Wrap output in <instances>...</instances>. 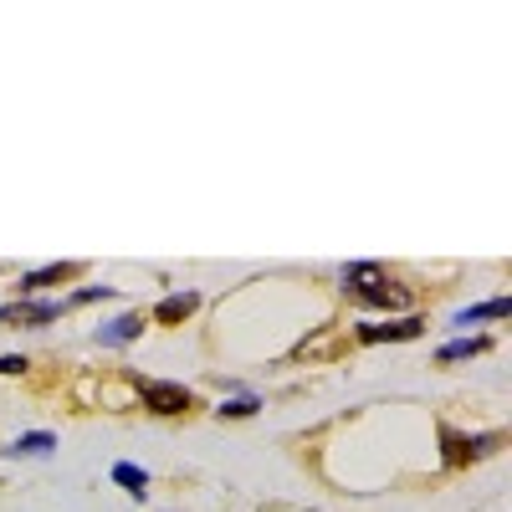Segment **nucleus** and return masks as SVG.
<instances>
[{
  "mask_svg": "<svg viewBox=\"0 0 512 512\" xmlns=\"http://www.w3.org/2000/svg\"><path fill=\"white\" fill-rule=\"evenodd\" d=\"M0 318H21V323H52L57 308L52 303H21V308H0Z\"/></svg>",
  "mask_w": 512,
  "mask_h": 512,
  "instance_id": "nucleus-7",
  "label": "nucleus"
},
{
  "mask_svg": "<svg viewBox=\"0 0 512 512\" xmlns=\"http://www.w3.org/2000/svg\"><path fill=\"white\" fill-rule=\"evenodd\" d=\"M21 369H26V359H16V354L0 359V374H21Z\"/></svg>",
  "mask_w": 512,
  "mask_h": 512,
  "instance_id": "nucleus-13",
  "label": "nucleus"
},
{
  "mask_svg": "<svg viewBox=\"0 0 512 512\" xmlns=\"http://www.w3.org/2000/svg\"><path fill=\"white\" fill-rule=\"evenodd\" d=\"M472 354H487V338H456V344H446V349H441V364L472 359Z\"/></svg>",
  "mask_w": 512,
  "mask_h": 512,
  "instance_id": "nucleus-8",
  "label": "nucleus"
},
{
  "mask_svg": "<svg viewBox=\"0 0 512 512\" xmlns=\"http://www.w3.org/2000/svg\"><path fill=\"white\" fill-rule=\"evenodd\" d=\"M487 318H507V297H492V303H477V308H461L456 323H487Z\"/></svg>",
  "mask_w": 512,
  "mask_h": 512,
  "instance_id": "nucleus-6",
  "label": "nucleus"
},
{
  "mask_svg": "<svg viewBox=\"0 0 512 512\" xmlns=\"http://www.w3.org/2000/svg\"><path fill=\"white\" fill-rule=\"evenodd\" d=\"M256 410V400H226L221 405V415H231V420H241V415H251Z\"/></svg>",
  "mask_w": 512,
  "mask_h": 512,
  "instance_id": "nucleus-12",
  "label": "nucleus"
},
{
  "mask_svg": "<svg viewBox=\"0 0 512 512\" xmlns=\"http://www.w3.org/2000/svg\"><path fill=\"white\" fill-rule=\"evenodd\" d=\"M52 446H57V441H52V436H47V431H36V436H21V441H16V446H11V451H16V456H21V451H52Z\"/></svg>",
  "mask_w": 512,
  "mask_h": 512,
  "instance_id": "nucleus-11",
  "label": "nucleus"
},
{
  "mask_svg": "<svg viewBox=\"0 0 512 512\" xmlns=\"http://www.w3.org/2000/svg\"><path fill=\"white\" fill-rule=\"evenodd\" d=\"M67 272H72L67 262H57V267H41V272H26V277H21V287H47V282H62Z\"/></svg>",
  "mask_w": 512,
  "mask_h": 512,
  "instance_id": "nucleus-10",
  "label": "nucleus"
},
{
  "mask_svg": "<svg viewBox=\"0 0 512 512\" xmlns=\"http://www.w3.org/2000/svg\"><path fill=\"white\" fill-rule=\"evenodd\" d=\"M195 308H200L195 292H175V297H164V303L154 308V318H159V323H180V318H190Z\"/></svg>",
  "mask_w": 512,
  "mask_h": 512,
  "instance_id": "nucleus-4",
  "label": "nucleus"
},
{
  "mask_svg": "<svg viewBox=\"0 0 512 512\" xmlns=\"http://www.w3.org/2000/svg\"><path fill=\"white\" fill-rule=\"evenodd\" d=\"M139 390H144V405L159 410V415L190 410V390H185V384H159V379H149V384H139Z\"/></svg>",
  "mask_w": 512,
  "mask_h": 512,
  "instance_id": "nucleus-2",
  "label": "nucleus"
},
{
  "mask_svg": "<svg viewBox=\"0 0 512 512\" xmlns=\"http://www.w3.org/2000/svg\"><path fill=\"white\" fill-rule=\"evenodd\" d=\"M113 482H118V487H134V492H144V482H149V477L139 472L134 461H118V466H113Z\"/></svg>",
  "mask_w": 512,
  "mask_h": 512,
  "instance_id": "nucleus-9",
  "label": "nucleus"
},
{
  "mask_svg": "<svg viewBox=\"0 0 512 512\" xmlns=\"http://www.w3.org/2000/svg\"><path fill=\"white\" fill-rule=\"evenodd\" d=\"M344 287H354V297H364V303H400V287L395 282H384V272L374 267V262H359V267H344Z\"/></svg>",
  "mask_w": 512,
  "mask_h": 512,
  "instance_id": "nucleus-1",
  "label": "nucleus"
},
{
  "mask_svg": "<svg viewBox=\"0 0 512 512\" xmlns=\"http://www.w3.org/2000/svg\"><path fill=\"white\" fill-rule=\"evenodd\" d=\"M425 323L420 318H400V323H364L359 328V338H364V344H384V338H395V344H400V338H415Z\"/></svg>",
  "mask_w": 512,
  "mask_h": 512,
  "instance_id": "nucleus-3",
  "label": "nucleus"
},
{
  "mask_svg": "<svg viewBox=\"0 0 512 512\" xmlns=\"http://www.w3.org/2000/svg\"><path fill=\"white\" fill-rule=\"evenodd\" d=\"M139 333H144V318H139V313H128V318L108 323L98 338H103V344H128V338H139Z\"/></svg>",
  "mask_w": 512,
  "mask_h": 512,
  "instance_id": "nucleus-5",
  "label": "nucleus"
}]
</instances>
